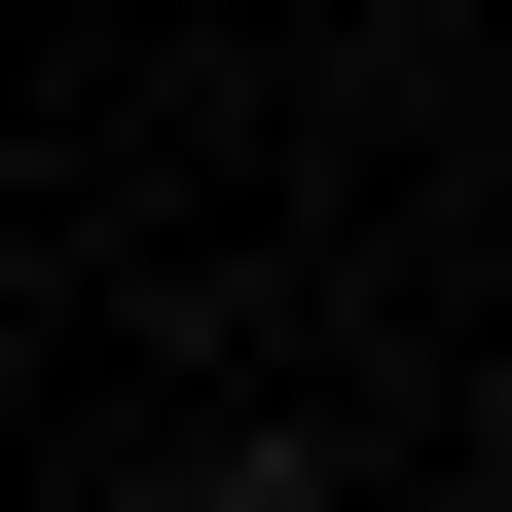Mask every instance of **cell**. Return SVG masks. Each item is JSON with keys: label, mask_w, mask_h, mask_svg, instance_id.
Listing matches in <instances>:
<instances>
[{"label": "cell", "mask_w": 512, "mask_h": 512, "mask_svg": "<svg viewBox=\"0 0 512 512\" xmlns=\"http://www.w3.org/2000/svg\"><path fill=\"white\" fill-rule=\"evenodd\" d=\"M183 512H330V439H183Z\"/></svg>", "instance_id": "1"}]
</instances>
